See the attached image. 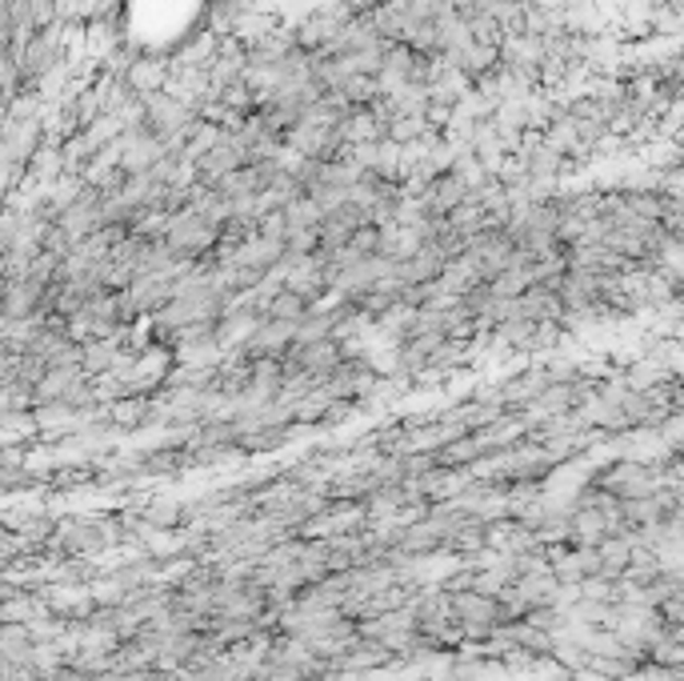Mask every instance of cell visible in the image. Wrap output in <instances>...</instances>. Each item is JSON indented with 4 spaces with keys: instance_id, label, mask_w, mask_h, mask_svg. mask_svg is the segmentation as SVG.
Masks as SVG:
<instances>
[{
    "instance_id": "30bf717a",
    "label": "cell",
    "mask_w": 684,
    "mask_h": 681,
    "mask_svg": "<svg viewBox=\"0 0 684 681\" xmlns=\"http://www.w3.org/2000/svg\"><path fill=\"white\" fill-rule=\"evenodd\" d=\"M81 381H89L84 365H60V369H48V373L40 377V385L33 389L36 405H57V401H69Z\"/></svg>"
},
{
    "instance_id": "2e32d148",
    "label": "cell",
    "mask_w": 684,
    "mask_h": 681,
    "mask_svg": "<svg viewBox=\"0 0 684 681\" xmlns=\"http://www.w3.org/2000/svg\"><path fill=\"white\" fill-rule=\"evenodd\" d=\"M125 345L116 337H108V340H84V357H81V365H84V373L93 377H108L116 369V365L125 361Z\"/></svg>"
},
{
    "instance_id": "ba28073f",
    "label": "cell",
    "mask_w": 684,
    "mask_h": 681,
    "mask_svg": "<svg viewBox=\"0 0 684 681\" xmlns=\"http://www.w3.org/2000/svg\"><path fill=\"white\" fill-rule=\"evenodd\" d=\"M468 197H473V193H468V185H464L461 176L444 173V176H437L425 193H420V205H425L429 217H453V212L461 209Z\"/></svg>"
},
{
    "instance_id": "4fadbf2b",
    "label": "cell",
    "mask_w": 684,
    "mask_h": 681,
    "mask_svg": "<svg viewBox=\"0 0 684 681\" xmlns=\"http://www.w3.org/2000/svg\"><path fill=\"white\" fill-rule=\"evenodd\" d=\"M444 60H449V65H453L456 72H464L468 81H485L488 72H492L500 65V48L473 41V45H464L461 53H444Z\"/></svg>"
},
{
    "instance_id": "9a60e30c",
    "label": "cell",
    "mask_w": 684,
    "mask_h": 681,
    "mask_svg": "<svg viewBox=\"0 0 684 681\" xmlns=\"http://www.w3.org/2000/svg\"><path fill=\"white\" fill-rule=\"evenodd\" d=\"M340 137H345V149L348 145H376V141H389V125H384V117H376L372 108H352V117L345 120Z\"/></svg>"
},
{
    "instance_id": "6da1fadb",
    "label": "cell",
    "mask_w": 684,
    "mask_h": 681,
    "mask_svg": "<svg viewBox=\"0 0 684 681\" xmlns=\"http://www.w3.org/2000/svg\"><path fill=\"white\" fill-rule=\"evenodd\" d=\"M664 465H652V461H637V458H621L613 461L604 473H596L592 482L601 485L604 494H613L616 501H640V497L661 494L669 477H664Z\"/></svg>"
},
{
    "instance_id": "ffe728a7",
    "label": "cell",
    "mask_w": 684,
    "mask_h": 681,
    "mask_svg": "<svg viewBox=\"0 0 684 681\" xmlns=\"http://www.w3.org/2000/svg\"><path fill=\"white\" fill-rule=\"evenodd\" d=\"M309 301H304L301 293H292L289 285H285V289H280L277 297H273V305H268V318H280V321H297V325H301L304 318H309Z\"/></svg>"
},
{
    "instance_id": "3957f363",
    "label": "cell",
    "mask_w": 684,
    "mask_h": 681,
    "mask_svg": "<svg viewBox=\"0 0 684 681\" xmlns=\"http://www.w3.org/2000/svg\"><path fill=\"white\" fill-rule=\"evenodd\" d=\"M453 613L468 642H488V637L505 625L500 622V601L480 593V589H461V593H453Z\"/></svg>"
},
{
    "instance_id": "8992f818",
    "label": "cell",
    "mask_w": 684,
    "mask_h": 681,
    "mask_svg": "<svg viewBox=\"0 0 684 681\" xmlns=\"http://www.w3.org/2000/svg\"><path fill=\"white\" fill-rule=\"evenodd\" d=\"M517 161H521L524 173L533 176V181H541V185H553V181L565 173V165H569V157L560 153L545 132H529L521 145V153H517Z\"/></svg>"
},
{
    "instance_id": "52a82bcc",
    "label": "cell",
    "mask_w": 684,
    "mask_h": 681,
    "mask_svg": "<svg viewBox=\"0 0 684 681\" xmlns=\"http://www.w3.org/2000/svg\"><path fill=\"white\" fill-rule=\"evenodd\" d=\"M376 381H381V373H376L364 357H348L337 373L325 381V393L333 401H369Z\"/></svg>"
},
{
    "instance_id": "7402d4cb",
    "label": "cell",
    "mask_w": 684,
    "mask_h": 681,
    "mask_svg": "<svg viewBox=\"0 0 684 681\" xmlns=\"http://www.w3.org/2000/svg\"><path fill=\"white\" fill-rule=\"evenodd\" d=\"M40 681H96L93 673H84L81 666H60V670H48V673H40Z\"/></svg>"
},
{
    "instance_id": "e0dca14e",
    "label": "cell",
    "mask_w": 684,
    "mask_h": 681,
    "mask_svg": "<svg viewBox=\"0 0 684 681\" xmlns=\"http://www.w3.org/2000/svg\"><path fill=\"white\" fill-rule=\"evenodd\" d=\"M0 661H33L36 666V637L28 625L4 622V630H0Z\"/></svg>"
},
{
    "instance_id": "7a4b0ae2",
    "label": "cell",
    "mask_w": 684,
    "mask_h": 681,
    "mask_svg": "<svg viewBox=\"0 0 684 681\" xmlns=\"http://www.w3.org/2000/svg\"><path fill=\"white\" fill-rule=\"evenodd\" d=\"M164 241H169V249H173L176 257L200 261L205 253H212V249L221 245V229L209 224L205 217H197L193 209H181L173 212V224H169Z\"/></svg>"
},
{
    "instance_id": "ac0fdd59",
    "label": "cell",
    "mask_w": 684,
    "mask_h": 681,
    "mask_svg": "<svg viewBox=\"0 0 684 681\" xmlns=\"http://www.w3.org/2000/svg\"><path fill=\"white\" fill-rule=\"evenodd\" d=\"M292 441L289 425H265V429H253V434L236 437V449L241 453H273V449H285Z\"/></svg>"
},
{
    "instance_id": "5bb4252c",
    "label": "cell",
    "mask_w": 684,
    "mask_h": 681,
    "mask_svg": "<svg viewBox=\"0 0 684 681\" xmlns=\"http://www.w3.org/2000/svg\"><path fill=\"white\" fill-rule=\"evenodd\" d=\"M396 265H401V281L405 285H432V281H441L449 257H444L437 245H425V249H417L413 257L396 261Z\"/></svg>"
},
{
    "instance_id": "5b68a950",
    "label": "cell",
    "mask_w": 684,
    "mask_h": 681,
    "mask_svg": "<svg viewBox=\"0 0 684 681\" xmlns=\"http://www.w3.org/2000/svg\"><path fill=\"white\" fill-rule=\"evenodd\" d=\"M345 361H348L345 345L333 337V340H309V345H297V349L289 353V361H285V365H289V369H297V373H304V377H313L316 385H325L328 377L337 373Z\"/></svg>"
},
{
    "instance_id": "8fae6325",
    "label": "cell",
    "mask_w": 684,
    "mask_h": 681,
    "mask_svg": "<svg viewBox=\"0 0 684 681\" xmlns=\"http://www.w3.org/2000/svg\"><path fill=\"white\" fill-rule=\"evenodd\" d=\"M517 313L524 321H533V325H553L565 313V301H560V293L553 285H533L524 297H517Z\"/></svg>"
},
{
    "instance_id": "d6986e66",
    "label": "cell",
    "mask_w": 684,
    "mask_h": 681,
    "mask_svg": "<svg viewBox=\"0 0 684 681\" xmlns=\"http://www.w3.org/2000/svg\"><path fill=\"white\" fill-rule=\"evenodd\" d=\"M645 661H649V666H657V670H684V642L676 634H669V630H664V634L657 637V646L645 654Z\"/></svg>"
},
{
    "instance_id": "9c48e42d",
    "label": "cell",
    "mask_w": 684,
    "mask_h": 681,
    "mask_svg": "<svg viewBox=\"0 0 684 681\" xmlns=\"http://www.w3.org/2000/svg\"><path fill=\"white\" fill-rule=\"evenodd\" d=\"M333 666H345V670H357V673H376V670H393L396 654L389 646H381L376 637H357Z\"/></svg>"
},
{
    "instance_id": "7c38bea8",
    "label": "cell",
    "mask_w": 684,
    "mask_h": 681,
    "mask_svg": "<svg viewBox=\"0 0 684 681\" xmlns=\"http://www.w3.org/2000/svg\"><path fill=\"white\" fill-rule=\"evenodd\" d=\"M125 81H128V89H132L137 96L164 93V89H169V81H173V65H169V60H161V57H149V53H144V57H140L137 65L128 69Z\"/></svg>"
},
{
    "instance_id": "277c9868",
    "label": "cell",
    "mask_w": 684,
    "mask_h": 681,
    "mask_svg": "<svg viewBox=\"0 0 684 681\" xmlns=\"http://www.w3.org/2000/svg\"><path fill=\"white\" fill-rule=\"evenodd\" d=\"M297 333H301L297 321L265 318L236 357H244V361H289V353L297 349Z\"/></svg>"
},
{
    "instance_id": "44dd1931",
    "label": "cell",
    "mask_w": 684,
    "mask_h": 681,
    "mask_svg": "<svg viewBox=\"0 0 684 681\" xmlns=\"http://www.w3.org/2000/svg\"><path fill=\"white\" fill-rule=\"evenodd\" d=\"M432 125H429V117H396L393 125H389V141L393 145H413V141H420L425 132H429Z\"/></svg>"
}]
</instances>
